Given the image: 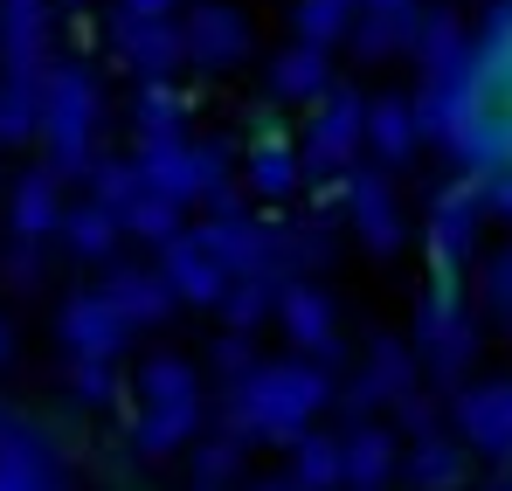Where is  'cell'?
<instances>
[{
    "label": "cell",
    "instance_id": "obj_1",
    "mask_svg": "<svg viewBox=\"0 0 512 491\" xmlns=\"http://www.w3.org/2000/svg\"><path fill=\"white\" fill-rule=\"evenodd\" d=\"M416 125H429L478 173V194L512 215V0H492L478 42H464V56L429 77Z\"/></svg>",
    "mask_w": 512,
    "mask_h": 491
},
{
    "label": "cell",
    "instance_id": "obj_2",
    "mask_svg": "<svg viewBox=\"0 0 512 491\" xmlns=\"http://www.w3.org/2000/svg\"><path fill=\"white\" fill-rule=\"evenodd\" d=\"M42 125H49V139H56V160L70 166L84 153V125H90V83L77 70H63V77L42 90Z\"/></svg>",
    "mask_w": 512,
    "mask_h": 491
},
{
    "label": "cell",
    "instance_id": "obj_3",
    "mask_svg": "<svg viewBox=\"0 0 512 491\" xmlns=\"http://www.w3.org/2000/svg\"><path fill=\"white\" fill-rule=\"evenodd\" d=\"M0 56H7V77L35 83V70H42V0H0Z\"/></svg>",
    "mask_w": 512,
    "mask_h": 491
},
{
    "label": "cell",
    "instance_id": "obj_4",
    "mask_svg": "<svg viewBox=\"0 0 512 491\" xmlns=\"http://www.w3.org/2000/svg\"><path fill=\"white\" fill-rule=\"evenodd\" d=\"M49 222H56V187H49V173H28V180L14 187V236L35 243Z\"/></svg>",
    "mask_w": 512,
    "mask_h": 491
},
{
    "label": "cell",
    "instance_id": "obj_5",
    "mask_svg": "<svg viewBox=\"0 0 512 491\" xmlns=\"http://www.w3.org/2000/svg\"><path fill=\"white\" fill-rule=\"evenodd\" d=\"M35 111H42L35 83H21V77L0 83V139H28L35 132Z\"/></svg>",
    "mask_w": 512,
    "mask_h": 491
},
{
    "label": "cell",
    "instance_id": "obj_6",
    "mask_svg": "<svg viewBox=\"0 0 512 491\" xmlns=\"http://www.w3.org/2000/svg\"><path fill=\"white\" fill-rule=\"evenodd\" d=\"M63 332H70V339H77V346H90V353H104V346H111V339H118V319H111V312H104V305H70V312H63Z\"/></svg>",
    "mask_w": 512,
    "mask_h": 491
},
{
    "label": "cell",
    "instance_id": "obj_7",
    "mask_svg": "<svg viewBox=\"0 0 512 491\" xmlns=\"http://www.w3.org/2000/svg\"><path fill=\"white\" fill-rule=\"evenodd\" d=\"M374 139H381V153H388V160H409V146H416V111L381 104V111H374Z\"/></svg>",
    "mask_w": 512,
    "mask_h": 491
},
{
    "label": "cell",
    "instance_id": "obj_8",
    "mask_svg": "<svg viewBox=\"0 0 512 491\" xmlns=\"http://www.w3.org/2000/svg\"><path fill=\"white\" fill-rule=\"evenodd\" d=\"M0 491H56V485H49L42 450H14V457H0Z\"/></svg>",
    "mask_w": 512,
    "mask_h": 491
},
{
    "label": "cell",
    "instance_id": "obj_9",
    "mask_svg": "<svg viewBox=\"0 0 512 491\" xmlns=\"http://www.w3.org/2000/svg\"><path fill=\"white\" fill-rule=\"evenodd\" d=\"M14 450H35V429L0 402V457H14Z\"/></svg>",
    "mask_w": 512,
    "mask_h": 491
},
{
    "label": "cell",
    "instance_id": "obj_10",
    "mask_svg": "<svg viewBox=\"0 0 512 491\" xmlns=\"http://www.w3.org/2000/svg\"><path fill=\"white\" fill-rule=\"evenodd\" d=\"M340 21H346V0H305V28L312 35H333Z\"/></svg>",
    "mask_w": 512,
    "mask_h": 491
},
{
    "label": "cell",
    "instance_id": "obj_11",
    "mask_svg": "<svg viewBox=\"0 0 512 491\" xmlns=\"http://www.w3.org/2000/svg\"><path fill=\"white\" fill-rule=\"evenodd\" d=\"M277 83H284V90H312V83H319V56H284Z\"/></svg>",
    "mask_w": 512,
    "mask_h": 491
},
{
    "label": "cell",
    "instance_id": "obj_12",
    "mask_svg": "<svg viewBox=\"0 0 512 491\" xmlns=\"http://www.w3.org/2000/svg\"><path fill=\"white\" fill-rule=\"evenodd\" d=\"M70 243L84 249V256H97V249H104V215H77V222H70Z\"/></svg>",
    "mask_w": 512,
    "mask_h": 491
},
{
    "label": "cell",
    "instance_id": "obj_13",
    "mask_svg": "<svg viewBox=\"0 0 512 491\" xmlns=\"http://www.w3.org/2000/svg\"><path fill=\"white\" fill-rule=\"evenodd\" d=\"M256 180H263V187H284V180H291V166H284V160H263V166H256Z\"/></svg>",
    "mask_w": 512,
    "mask_h": 491
},
{
    "label": "cell",
    "instance_id": "obj_14",
    "mask_svg": "<svg viewBox=\"0 0 512 491\" xmlns=\"http://www.w3.org/2000/svg\"><path fill=\"white\" fill-rule=\"evenodd\" d=\"M7 353H14V332H7V319H0V360H7Z\"/></svg>",
    "mask_w": 512,
    "mask_h": 491
}]
</instances>
